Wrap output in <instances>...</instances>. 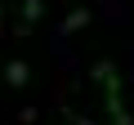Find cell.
Returning <instances> with one entry per match:
<instances>
[{"mask_svg":"<svg viewBox=\"0 0 134 125\" xmlns=\"http://www.w3.org/2000/svg\"><path fill=\"white\" fill-rule=\"evenodd\" d=\"M90 81L103 85V107H107V121L112 125H134L130 107H125V76L116 72V62L112 58H98L94 67H90Z\"/></svg>","mask_w":134,"mask_h":125,"instance_id":"6da1fadb","label":"cell"},{"mask_svg":"<svg viewBox=\"0 0 134 125\" xmlns=\"http://www.w3.org/2000/svg\"><path fill=\"white\" fill-rule=\"evenodd\" d=\"M27 81H31V67H27L23 58H9V62H5V85H14V89H23Z\"/></svg>","mask_w":134,"mask_h":125,"instance_id":"7a4b0ae2","label":"cell"},{"mask_svg":"<svg viewBox=\"0 0 134 125\" xmlns=\"http://www.w3.org/2000/svg\"><path fill=\"white\" fill-rule=\"evenodd\" d=\"M45 14V0H23V22H18V36H31V27L40 22Z\"/></svg>","mask_w":134,"mask_h":125,"instance_id":"3957f363","label":"cell"},{"mask_svg":"<svg viewBox=\"0 0 134 125\" xmlns=\"http://www.w3.org/2000/svg\"><path fill=\"white\" fill-rule=\"evenodd\" d=\"M90 18H94V14H90V5H81V9H72V14L63 18V27H58V31H63V36H76L81 27H90Z\"/></svg>","mask_w":134,"mask_h":125,"instance_id":"277c9868","label":"cell"},{"mask_svg":"<svg viewBox=\"0 0 134 125\" xmlns=\"http://www.w3.org/2000/svg\"><path fill=\"white\" fill-rule=\"evenodd\" d=\"M72 121H76V125H94V121H90V116H81V112H72Z\"/></svg>","mask_w":134,"mask_h":125,"instance_id":"5b68a950","label":"cell"},{"mask_svg":"<svg viewBox=\"0 0 134 125\" xmlns=\"http://www.w3.org/2000/svg\"><path fill=\"white\" fill-rule=\"evenodd\" d=\"M0 36H5V5H0Z\"/></svg>","mask_w":134,"mask_h":125,"instance_id":"8992f818","label":"cell"}]
</instances>
